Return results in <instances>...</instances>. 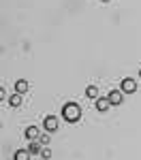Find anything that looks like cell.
<instances>
[{
  "mask_svg": "<svg viewBox=\"0 0 141 160\" xmlns=\"http://www.w3.org/2000/svg\"><path fill=\"white\" fill-rule=\"evenodd\" d=\"M62 115H64L66 122H77V120L81 118V109L77 107L75 102H66L64 109H62Z\"/></svg>",
  "mask_w": 141,
  "mask_h": 160,
  "instance_id": "6da1fadb",
  "label": "cell"
},
{
  "mask_svg": "<svg viewBox=\"0 0 141 160\" xmlns=\"http://www.w3.org/2000/svg\"><path fill=\"white\" fill-rule=\"evenodd\" d=\"M135 90H137L135 79H130V77H128V79H124V81H122V92H124V94H133Z\"/></svg>",
  "mask_w": 141,
  "mask_h": 160,
  "instance_id": "7a4b0ae2",
  "label": "cell"
},
{
  "mask_svg": "<svg viewBox=\"0 0 141 160\" xmlns=\"http://www.w3.org/2000/svg\"><path fill=\"white\" fill-rule=\"evenodd\" d=\"M45 130L47 132H53V130H58V120L49 115V118H45Z\"/></svg>",
  "mask_w": 141,
  "mask_h": 160,
  "instance_id": "3957f363",
  "label": "cell"
},
{
  "mask_svg": "<svg viewBox=\"0 0 141 160\" xmlns=\"http://www.w3.org/2000/svg\"><path fill=\"white\" fill-rule=\"evenodd\" d=\"M109 107H111V100H109V96H107V98H96V109L101 111V113H105Z\"/></svg>",
  "mask_w": 141,
  "mask_h": 160,
  "instance_id": "277c9868",
  "label": "cell"
},
{
  "mask_svg": "<svg viewBox=\"0 0 141 160\" xmlns=\"http://www.w3.org/2000/svg\"><path fill=\"white\" fill-rule=\"evenodd\" d=\"M122 90H113V92H109V100H111V105H122Z\"/></svg>",
  "mask_w": 141,
  "mask_h": 160,
  "instance_id": "5b68a950",
  "label": "cell"
},
{
  "mask_svg": "<svg viewBox=\"0 0 141 160\" xmlns=\"http://www.w3.org/2000/svg\"><path fill=\"white\" fill-rule=\"evenodd\" d=\"M28 81H26V79H17V81H15V92H19V94H24V92H28Z\"/></svg>",
  "mask_w": 141,
  "mask_h": 160,
  "instance_id": "8992f818",
  "label": "cell"
},
{
  "mask_svg": "<svg viewBox=\"0 0 141 160\" xmlns=\"http://www.w3.org/2000/svg\"><path fill=\"white\" fill-rule=\"evenodd\" d=\"M38 128L37 126H30V128H26V139H30V141H34V139H38Z\"/></svg>",
  "mask_w": 141,
  "mask_h": 160,
  "instance_id": "52a82bcc",
  "label": "cell"
},
{
  "mask_svg": "<svg viewBox=\"0 0 141 160\" xmlns=\"http://www.w3.org/2000/svg\"><path fill=\"white\" fill-rule=\"evenodd\" d=\"M9 102H11V107H19V105H22V94H19V92H15L11 98H9Z\"/></svg>",
  "mask_w": 141,
  "mask_h": 160,
  "instance_id": "ba28073f",
  "label": "cell"
},
{
  "mask_svg": "<svg viewBox=\"0 0 141 160\" xmlns=\"http://www.w3.org/2000/svg\"><path fill=\"white\" fill-rule=\"evenodd\" d=\"M15 160H30V152H26V149L15 152Z\"/></svg>",
  "mask_w": 141,
  "mask_h": 160,
  "instance_id": "9c48e42d",
  "label": "cell"
},
{
  "mask_svg": "<svg viewBox=\"0 0 141 160\" xmlns=\"http://www.w3.org/2000/svg\"><path fill=\"white\" fill-rule=\"evenodd\" d=\"M86 96H88V98H96V96H98V90L94 86H88L86 88Z\"/></svg>",
  "mask_w": 141,
  "mask_h": 160,
  "instance_id": "30bf717a",
  "label": "cell"
},
{
  "mask_svg": "<svg viewBox=\"0 0 141 160\" xmlns=\"http://www.w3.org/2000/svg\"><path fill=\"white\" fill-rule=\"evenodd\" d=\"M28 152H30V154H41V145H38V143H34V141H32V143H30V145H28Z\"/></svg>",
  "mask_w": 141,
  "mask_h": 160,
  "instance_id": "8fae6325",
  "label": "cell"
},
{
  "mask_svg": "<svg viewBox=\"0 0 141 160\" xmlns=\"http://www.w3.org/2000/svg\"><path fill=\"white\" fill-rule=\"evenodd\" d=\"M41 158L49 160V158H51V149H49V148H43V149H41Z\"/></svg>",
  "mask_w": 141,
  "mask_h": 160,
  "instance_id": "7c38bea8",
  "label": "cell"
},
{
  "mask_svg": "<svg viewBox=\"0 0 141 160\" xmlns=\"http://www.w3.org/2000/svg\"><path fill=\"white\" fill-rule=\"evenodd\" d=\"M38 139H41V145H47L49 143V135H41Z\"/></svg>",
  "mask_w": 141,
  "mask_h": 160,
  "instance_id": "4fadbf2b",
  "label": "cell"
},
{
  "mask_svg": "<svg viewBox=\"0 0 141 160\" xmlns=\"http://www.w3.org/2000/svg\"><path fill=\"white\" fill-rule=\"evenodd\" d=\"M139 77H141V68H139Z\"/></svg>",
  "mask_w": 141,
  "mask_h": 160,
  "instance_id": "5bb4252c",
  "label": "cell"
},
{
  "mask_svg": "<svg viewBox=\"0 0 141 160\" xmlns=\"http://www.w3.org/2000/svg\"><path fill=\"white\" fill-rule=\"evenodd\" d=\"M103 2H109V0H103Z\"/></svg>",
  "mask_w": 141,
  "mask_h": 160,
  "instance_id": "9a60e30c",
  "label": "cell"
}]
</instances>
